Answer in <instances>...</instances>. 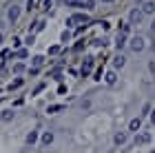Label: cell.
I'll list each match as a JSON object with an SVG mask.
<instances>
[{
    "instance_id": "cell-1",
    "label": "cell",
    "mask_w": 155,
    "mask_h": 153,
    "mask_svg": "<svg viewBox=\"0 0 155 153\" xmlns=\"http://www.w3.org/2000/svg\"><path fill=\"white\" fill-rule=\"evenodd\" d=\"M75 25H89V16L87 13H73V16L67 18V27H75Z\"/></svg>"
},
{
    "instance_id": "cell-2",
    "label": "cell",
    "mask_w": 155,
    "mask_h": 153,
    "mask_svg": "<svg viewBox=\"0 0 155 153\" xmlns=\"http://www.w3.org/2000/svg\"><path fill=\"white\" fill-rule=\"evenodd\" d=\"M129 47H131V51H135V53H142L146 49V40L142 36H133L129 40Z\"/></svg>"
},
{
    "instance_id": "cell-3",
    "label": "cell",
    "mask_w": 155,
    "mask_h": 153,
    "mask_svg": "<svg viewBox=\"0 0 155 153\" xmlns=\"http://www.w3.org/2000/svg\"><path fill=\"white\" fill-rule=\"evenodd\" d=\"M93 62H95V58H91V55H87V58H84V62H82V78H89V75H91Z\"/></svg>"
},
{
    "instance_id": "cell-4",
    "label": "cell",
    "mask_w": 155,
    "mask_h": 153,
    "mask_svg": "<svg viewBox=\"0 0 155 153\" xmlns=\"http://www.w3.org/2000/svg\"><path fill=\"white\" fill-rule=\"evenodd\" d=\"M142 20H144L142 9H131V13H129V22H131V25H140Z\"/></svg>"
},
{
    "instance_id": "cell-5",
    "label": "cell",
    "mask_w": 155,
    "mask_h": 153,
    "mask_svg": "<svg viewBox=\"0 0 155 153\" xmlns=\"http://www.w3.org/2000/svg\"><path fill=\"white\" fill-rule=\"evenodd\" d=\"M140 9H142L144 16H155V2H153V0H146V2H142V7H140Z\"/></svg>"
},
{
    "instance_id": "cell-6",
    "label": "cell",
    "mask_w": 155,
    "mask_h": 153,
    "mask_svg": "<svg viewBox=\"0 0 155 153\" xmlns=\"http://www.w3.org/2000/svg\"><path fill=\"white\" fill-rule=\"evenodd\" d=\"M7 18H9V22H16V20L20 18V7L18 5H11L9 11H7Z\"/></svg>"
},
{
    "instance_id": "cell-7",
    "label": "cell",
    "mask_w": 155,
    "mask_h": 153,
    "mask_svg": "<svg viewBox=\"0 0 155 153\" xmlns=\"http://www.w3.org/2000/svg\"><path fill=\"white\" fill-rule=\"evenodd\" d=\"M149 142H151V133H144L142 131V133L135 135V147H144V144H149Z\"/></svg>"
},
{
    "instance_id": "cell-8",
    "label": "cell",
    "mask_w": 155,
    "mask_h": 153,
    "mask_svg": "<svg viewBox=\"0 0 155 153\" xmlns=\"http://www.w3.org/2000/svg\"><path fill=\"white\" fill-rule=\"evenodd\" d=\"M124 65H126V58H124L122 53H117L115 58H113V69H122Z\"/></svg>"
},
{
    "instance_id": "cell-9",
    "label": "cell",
    "mask_w": 155,
    "mask_h": 153,
    "mask_svg": "<svg viewBox=\"0 0 155 153\" xmlns=\"http://www.w3.org/2000/svg\"><path fill=\"white\" fill-rule=\"evenodd\" d=\"M115 47H117V51H122L124 47H126V36H124V33H117V38H115Z\"/></svg>"
},
{
    "instance_id": "cell-10",
    "label": "cell",
    "mask_w": 155,
    "mask_h": 153,
    "mask_svg": "<svg viewBox=\"0 0 155 153\" xmlns=\"http://www.w3.org/2000/svg\"><path fill=\"white\" fill-rule=\"evenodd\" d=\"M53 133H51V131H45V133H42V138H40V140H42V144H45V147H49V144H51L53 142Z\"/></svg>"
},
{
    "instance_id": "cell-11",
    "label": "cell",
    "mask_w": 155,
    "mask_h": 153,
    "mask_svg": "<svg viewBox=\"0 0 155 153\" xmlns=\"http://www.w3.org/2000/svg\"><path fill=\"white\" fill-rule=\"evenodd\" d=\"M38 138H40L38 131H29V133H27V138H25V142H27V144H36Z\"/></svg>"
},
{
    "instance_id": "cell-12",
    "label": "cell",
    "mask_w": 155,
    "mask_h": 153,
    "mask_svg": "<svg viewBox=\"0 0 155 153\" xmlns=\"http://www.w3.org/2000/svg\"><path fill=\"white\" fill-rule=\"evenodd\" d=\"M113 142L115 144H124L126 142V133H124V131H117V133L113 135Z\"/></svg>"
},
{
    "instance_id": "cell-13",
    "label": "cell",
    "mask_w": 155,
    "mask_h": 153,
    "mask_svg": "<svg viewBox=\"0 0 155 153\" xmlns=\"http://www.w3.org/2000/svg\"><path fill=\"white\" fill-rule=\"evenodd\" d=\"M140 127H142V118L137 115V118H133V120H131V124H129V129H131V131H137Z\"/></svg>"
},
{
    "instance_id": "cell-14",
    "label": "cell",
    "mask_w": 155,
    "mask_h": 153,
    "mask_svg": "<svg viewBox=\"0 0 155 153\" xmlns=\"http://www.w3.org/2000/svg\"><path fill=\"white\" fill-rule=\"evenodd\" d=\"M104 82H107V85H115V82H117V75H115V71H109L107 75H104Z\"/></svg>"
},
{
    "instance_id": "cell-15",
    "label": "cell",
    "mask_w": 155,
    "mask_h": 153,
    "mask_svg": "<svg viewBox=\"0 0 155 153\" xmlns=\"http://www.w3.org/2000/svg\"><path fill=\"white\" fill-rule=\"evenodd\" d=\"M31 62H33V67H42V65H45V55H33V58H31Z\"/></svg>"
},
{
    "instance_id": "cell-16",
    "label": "cell",
    "mask_w": 155,
    "mask_h": 153,
    "mask_svg": "<svg viewBox=\"0 0 155 153\" xmlns=\"http://www.w3.org/2000/svg\"><path fill=\"white\" fill-rule=\"evenodd\" d=\"M25 71H29V69H27L22 62H16V65H13V73H25Z\"/></svg>"
},
{
    "instance_id": "cell-17",
    "label": "cell",
    "mask_w": 155,
    "mask_h": 153,
    "mask_svg": "<svg viewBox=\"0 0 155 153\" xmlns=\"http://www.w3.org/2000/svg\"><path fill=\"white\" fill-rule=\"evenodd\" d=\"M0 120H2V122H11V120H13V111H2Z\"/></svg>"
},
{
    "instance_id": "cell-18",
    "label": "cell",
    "mask_w": 155,
    "mask_h": 153,
    "mask_svg": "<svg viewBox=\"0 0 155 153\" xmlns=\"http://www.w3.org/2000/svg\"><path fill=\"white\" fill-rule=\"evenodd\" d=\"M129 31H131V22H120V31L117 33H124V36H126Z\"/></svg>"
},
{
    "instance_id": "cell-19",
    "label": "cell",
    "mask_w": 155,
    "mask_h": 153,
    "mask_svg": "<svg viewBox=\"0 0 155 153\" xmlns=\"http://www.w3.org/2000/svg\"><path fill=\"white\" fill-rule=\"evenodd\" d=\"M91 45H93V47H107V45H109V40H107V38H95Z\"/></svg>"
},
{
    "instance_id": "cell-20",
    "label": "cell",
    "mask_w": 155,
    "mask_h": 153,
    "mask_svg": "<svg viewBox=\"0 0 155 153\" xmlns=\"http://www.w3.org/2000/svg\"><path fill=\"white\" fill-rule=\"evenodd\" d=\"M49 113H58V111H64V104H51V107L47 109Z\"/></svg>"
},
{
    "instance_id": "cell-21",
    "label": "cell",
    "mask_w": 155,
    "mask_h": 153,
    "mask_svg": "<svg viewBox=\"0 0 155 153\" xmlns=\"http://www.w3.org/2000/svg\"><path fill=\"white\" fill-rule=\"evenodd\" d=\"M42 29H45V20H36V22H33V31H42Z\"/></svg>"
},
{
    "instance_id": "cell-22",
    "label": "cell",
    "mask_w": 155,
    "mask_h": 153,
    "mask_svg": "<svg viewBox=\"0 0 155 153\" xmlns=\"http://www.w3.org/2000/svg\"><path fill=\"white\" fill-rule=\"evenodd\" d=\"M20 87H22V78H16V80H13L11 85H9V89H11V91H13V89H20Z\"/></svg>"
},
{
    "instance_id": "cell-23",
    "label": "cell",
    "mask_w": 155,
    "mask_h": 153,
    "mask_svg": "<svg viewBox=\"0 0 155 153\" xmlns=\"http://www.w3.org/2000/svg\"><path fill=\"white\" fill-rule=\"evenodd\" d=\"M60 40H62V42H69V40H71V31L64 29V31H62V36H60Z\"/></svg>"
},
{
    "instance_id": "cell-24",
    "label": "cell",
    "mask_w": 155,
    "mask_h": 153,
    "mask_svg": "<svg viewBox=\"0 0 155 153\" xmlns=\"http://www.w3.org/2000/svg\"><path fill=\"white\" fill-rule=\"evenodd\" d=\"M58 53H60V47H58V45L49 47V55H58Z\"/></svg>"
},
{
    "instance_id": "cell-25",
    "label": "cell",
    "mask_w": 155,
    "mask_h": 153,
    "mask_svg": "<svg viewBox=\"0 0 155 153\" xmlns=\"http://www.w3.org/2000/svg\"><path fill=\"white\" fill-rule=\"evenodd\" d=\"M84 9H95V0H84Z\"/></svg>"
},
{
    "instance_id": "cell-26",
    "label": "cell",
    "mask_w": 155,
    "mask_h": 153,
    "mask_svg": "<svg viewBox=\"0 0 155 153\" xmlns=\"http://www.w3.org/2000/svg\"><path fill=\"white\" fill-rule=\"evenodd\" d=\"M27 55H29V51H27V49H18V51H16V58H27Z\"/></svg>"
},
{
    "instance_id": "cell-27",
    "label": "cell",
    "mask_w": 155,
    "mask_h": 153,
    "mask_svg": "<svg viewBox=\"0 0 155 153\" xmlns=\"http://www.w3.org/2000/svg\"><path fill=\"white\" fill-rule=\"evenodd\" d=\"M100 27H102L104 31H109V29H111V22H107V20H100Z\"/></svg>"
},
{
    "instance_id": "cell-28",
    "label": "cell",
    "mask_w": 155,
    "mask_h": 153,
    "mask_svg": "<svg viewBox=\"0 0 155 153\" xmlns=\"http://www.w3.org/2000/svg\"><path fill=\"white\" fill-rule=\"evenodd\" d=\"M91 107V100H80V109H89Z\"/></svg>"
},
{
    "instance_id": "cell-29",
    "label": "cell",
    "mask_w": 155,
    "mask_h": 153,
    "mask_svg": "<svg viewBox=\"0 0 155 153\" xmlns=\"http://www.w3.org/2000/svg\"><path fill=\"white\" fill-rule=\"evenodd\" d=\"M25 42H27V45H33V42H36V36H33V33H29V36H27V40H25Z\"/></svg>"
},
{
    "instance_id": "cell-30",
    "label": "cell",
    "mask_w": 155,
    "mask_h": 153,
    "mask_svg": "<svg viewBox=\"0 0 155 153\" xmlns=\"http://www.w3.org/2000/svg\"><path fill=\"white\" fill-rule=\"evenodd\" d=\"M149 71L153 73V78H155V58H153V60L149 62Z\"/></svg>"
},
{
    "instance_id": "cell-31",
    "label": "cell",
    "mask_w": 155,
    "mask_h": 153,
    "mask_svg": "<svg viewBox=\"0 0 155 153\" xmlns=\"http://www.w3.org/2000/svg\"><path fill=\"white\" fill-rule=\"evenodd\" d=\"M45 87H47V85H45V82H40V85H38L36 89H33V95H36V93H40V91H42V89H45Z\"/></svg>"
},
{
    "instance_id": "cell-32",
    "label": "cell",
    "mask_w": 155,
    "mask_h": 153,
    "mask_svg": "<svg viewBox=\"0 0 155 153\" xmlns=\"http://www.w3.org/2000/svg\"><path fill=\"white\" fill-rule=\"evenodd\" d=\"M38 73H40L38 67H31V69H29V75H38Z\"/></svg>"
},
{
    "instance_id": "cell-33",
    "label": "cell",
    "mask_w": 155,
    "mask_h": 153,
    "mask_svg": "<svg viewBox=\"0 0 155 153\" xmlns=\"http://www.w3.org/2000/svg\"><path fill=\"white\" fill-rule=\"evenodd\" d=\"M149 111H151V104H149V102H146V104H144V107H142V113H149Z\"/></svg>"
},
{
    "instance_id": "cell-34",
    "label": "cell",
    "mask_w": 155,
    "mask_h": 153,
    "mask_svg": "<svg viewBox=\"0 0 155 153\" xmlns=\"http://www.w3.org/2000/svg\"><path fill=\"white\" fill-rule=\"evenodd\" d=\"M49 7H51V0H45V2H42V9H49Z\"/></svg>"
},
{
    "instance_id": "cell-35",
    "label": "cell",
    "mask_w": 155,
    "mask_h": 153,
    "mask_svg": "<svg viewBox=\"0 0 155 153\" xmlns=\"http://www.w3.org/2000/svg\"><path fill=\"white\" fill-rule=\"evenodd\" d=\"M151 31L155 33V16H153V20H151Z\"/></svg>"
},
{
    "instance_id": "cell-36",
    "label": "cell",
    "mask_w": 155,
    "mask_h": 153,
    "mask_svg": "<svg viewBox=\"0 0 155 153\" xmlns=\"http://www.w3.org/2000/svg\"><path fill=\"white\" fill-rule=\"evenodd\" d=\"M151 122H153V127H155V113H151Z\"/></svg>"
},
{
    "instance_id": "cell-37",
    "label": "cell",
    "mask_w": 155,
    "mask_h": 153,
    "mask_svg": "<svg viewBox=\"0 0 155 153\" xmlns=\"http://www.w3.org/2000/svg\"><path fill=\"white\" fill-rule=\"evenodd\" d=\"M151 51H153V53H155V42H151Z\"/></svg>"
},
{
    "instance_id": "cell-38",
    "label": "cell",
    "mask_w": 155,
    "mask_h": 153,
    "mask_svg": "<svg viewBox=\"0 0 155 153\" xmlns=\"http://www.w3.org/2000/svg\"><path fill=\"white\" fill-rule=\"evenodd\" d=\"M102 2H115V0H102Z\"/></svg>"
},
{
    "instance_id": "cell-39",
    "label": "cell",
    "mask_w": 155,
    "mask_h": 153,
    "mask_svg": "<svg viewBox=\"0 0 155 153\" xmlns=\"http://www.w3.org/2000/svg\"><path fill=\"white\" fill-rule=\"evenodd\" d=\"M2 38H5V36H2V33H0V42H2Z\"/></svg>"
},
{
    "instance_id": "cell-40",
    "label": "cell",
    "mask_w": 155,
    "mask_h": 153,
    "mask_svg": "<svg viewBox=\"0 0 155 153\" xmlns=\"http://www.w3.org/2000/svg\"><path fill=\"white\" fill-rule=\"evenodd\" d=\"M42 153H49V151H42Z\"/></svg>"
},
{
    "instance_id": "cell-41",
    "label": "cell",
    "mask_w": 155,
    "mask_h": 153,
    "mask_svg": "<svg viewBox=\"0 0 155 153\" xmlns=\"http://www.w3.org/2000/svg\"><path fill=\"white\" fill-rule=\"evenodd\" d=\"M122 153H126V151H122Z\"/></svg>"
},
{
    "instance_id": "cell-42",
    "label": "cell",
    "mask_w": 155,
    "mask_h": 153,
    "mask_svg": "<svg viewBox=\"0 0 155 153\" xmlns=\"http://www.w3.org/2000/svg\"><path fill=\"white\" fill-rule=\"evenodd\" d=\"M151 153H155V151H151Z\"/></svg>"
}]
</instances>
